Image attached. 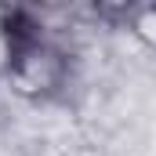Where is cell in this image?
<instances>
[{
	"label": "cell",
	"mask_w": 156,
	"mask_h": 156,
	"mask_svg": "<svg viewBox=\"0 0 156 156\" xmlns=\"http://www.w3.org/2000/svg\"><path fill=\"white\" fill-rule=\"evenodd\" d=\"M123 33L138 44V51L156 58V4H131L123 18Z\"/></svg>",
	"instance_id": "obj_2"
},
{
	"label": "cell",
	"mask_w": 156,
	"mask_h": 156,
	"mask_svg": "<svg viewBox=\"0 0 156 156\" xmlns=\"http://www.w3.org/2000/svg\"><path fill=\"white\" fill-rule=\"evenodd\" d=\"M4 87L26 105H66L80 91V51L44 26L37 7H0Z\"/></svg>",
	"instance_id": "obj_1"
}]
</instances>
